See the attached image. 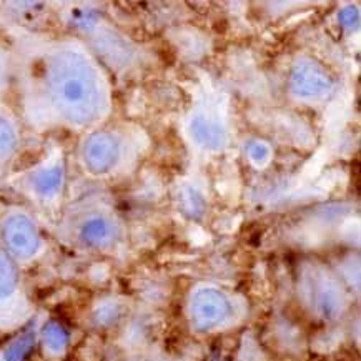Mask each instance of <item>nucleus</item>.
I'll list each match as a JSON object with an SVG mask.
<instances>
[{
    "mask_svg": "<svg viewBox=\"0 0 361 361\" xmlns=\"http://www.w3.org/2000/svg\"><path fill=\"white\" fill-rule=\"evenodd\" d=\"M123 314L122 305L117 302H104L94 310L92 322L97 328H110L117 323Z\"/></svg>",
    "mask_w": 361,
    "mask_h": 361,
    "instance_id": "13",
    "label": "nucleus"
},
{
    "mask_svg": "<svg viewBox=\"0 0 361 361\" xmlns=\"http://www.w3.org/2000/svg\"><path fill=\"white\" fill-rule=\"evenodd\" d=\"M180 200H182L183 212L192 219H200L205 212V200L195 188L185 187L180 193Z\"/></svg>",
    "mask_w": 361,
    "mask_h": 361,
    "instance_id": "15",
    "label": "nucleus"
},
{
    "mask_svg": "<svg viewBox=\"0 0 361 361\" xmlns=\"http://www.w3.org/2000/svg\"><path fill=\"white\" fill-rule=\"evenodd\" d=\"M338 18H340V22L345 27H353V25L358 24L360 12H358V8H356V7H345L343 11L340 12Z\"/></svg>",
    "mask_w": 361,
    "mask_h": 361,
    "instance_id": "17",
    "label": "nucleus"
},
{
    "mask_svg": "<svg viewBox=\"0 0 361 361\" xmlns=\"http://www.w3.org/2000/svg\"><path fill=\"white\" fill-rule=\"evenodd\" d=\"M122 154L123 147L118 133L107 128H97L83 138L80 150H78V159H80L82 169L90 177L104 178L118 169Z\"/></svg>",
    "mask_w": 361,
    "mask_h": 361,
    "instance_id": "4",
    "label": "nucleus"
},
{
    "mask_svg": "<svg viewBox=\"0 0 361 361\" xmlns=\"http://www.w3.org/2000/svg\"><path fill=\"white\" fill-rule=\"evenodd\" d=\"M35 346V335L34 333H24L18 336L13 343L8 345V348L4 353V361H27L32 350Z\"/></svg>",
    "mask_w": 361,
    "mask_h": 361,
    "instance_id": "14",
    "label": "nucleus"
},
{
    "mask_svg": "<svg viewBox=\"0 0 361 361\" xmlns=\"http://www.w3.org/2000/svg\"><path fill=\"white\" fill-rule=\"evenodd\" d=\"M67 172L62 159L47 161L29 175L30 195L42 203H54L66 188Z\"/></svg>",
    "mask_w": 361,
    "mask_h": 361,
    "instance_id": "9",
    "label": "nucleus"
},
{
    "mask_svg": "<svg viewBox=\"0 0 361 361\" xmlns=\"http://www.w3.org/2000/svg\"><path fill=\"white\" fill-rule=\"evenodd\" d=\"M302 293L305 302L320 314L323 320H336L346 307L343 286L335 276L322 268H312L303 275Z\"/></svg>",
    "mask_w": 361,
    "mask_h": 361,
    "instance_id": "5",
    "label": "nucleus"
},
{
    "mask_svg": "<svg viewBox=\"0 0 361 361\" xmlns=\"http://www.w3.org/2000/svg\"><path fill=\"white\" fill-rule=\"evenodd\" d=\"M247 154L250 161L257 166H265L271 159V150L265 142H250L247 147Z\"/></svg>",
    "mask_w": 361,
    "mask_h": 361,
    "instance_id": "16",
    "label": "nucleus"
},
{
    "mask_svg": "<svg viewBox=\"0 0 361 361\" xmlns=\"http://www.w3.org/2000/svg\"><path fill=\"white\" fill-rule=\"evenodd\" d=\"M0 247L17 263L32 262L42 252L44 240L34 216L24 208H8L0 216Z\"/></svg>",
    "mask_w": 361,
    "mask_h": 361,
    "instance_id": "2",
    "label": "nucleus"
},
{
    "mask_svg": "<svg viewBox=\"0 0 361 361\" xmlns=\"http://www.w3.org/2000/svg\"><path fill=\"white\" fill-rule=\"evenodd\" d=\"M29 104L42 123L87 130L107 115V80L83 45L72 40L54 42L30 68Z\"/></svg>",
    "mask_w": 361,
    "mask_h": 361,
    "instance_id": "1",
    "label": "nucleus"
},
{
    "mask_svg": "<svg viewBox=\"0 0 361 361\" xmlns=\"http://www.w3.org/2000/svg\"><path fill=\"white\" fill-rule=\"evenodd\" d=\"M335 82L330 72L313 59L296 60L290 73L291 94L302 100H320L331 94Z\"/></svg>",
    "mask_w": 361,
    "mask_h": 361,
    "instance_id": "7",
    "label": "nucleus"
},
{
    "mask_svg": "<svg viewBox=\"0 0 361 361\" xmlns=\"http://www.w3.org/2000/svg\"><path fill=\"white\" fill-rule=\"evenodd\" d=\"M192 140L208 152H220L228 145V130L219 117L207 112H197L188 122Z\"/></svg>",
    "mask_w": 361,
    "mask_h": 361,
    "instance_id": "10",
    "label": "nucleus"
},
{
    "mask_svg": "<svg viewBox=\"0 0 361 361\" xmlns=\"http://www.w3.org/2000/svg\"><path fill=\"white\" fill-rule=\"evenodd\" d=\"M231 314V303L224 291L214 286H203L192 295L190 317L195 328L202 331L214 330L228 320Z\"/></svg>",
    "mask_w": 361,
    "mask_h": 361,
    "instance_id": "8",
    "label": "nucleus"
},
{
    "mask_svg": "<svg viewBox=\"0 0 361 361\" xmlns=\"http://www.w3.org/2000/svg\"><path fill=\"white\" fill-rule=\"evenodd\" d=\"M75 238L83 248L105 252L120 238V225L104 208H89L75 221Z\"/></svg>",
    "mask_w": 361,
    "mask_h": 361,
    "instance_id": "6",
    "label": "nucleus"
},
{
    "mask_svg": "<svg viewBox=\"0 0 361 361\" xmlns=\"http://www.w3.org/2000/svg\"><path fill=\"white\" fill-rule=\"evenodd\" d=\"M20 148V130L8 110L0 109V173L16 159Z\"/></svg>",
    "mask_w": 361,
    "mask_h": 361,
    "instance_id": "11",
    "label": "nucleus"
},
{
    "mask_svg": "<svg viewBox=\"0 0 361 361\" xmlns=\"http://www.w3.org/2000/svg\"><path fill=\"white\" fill-rule=\"evenodd\" d=\"M29 313L30 305L22 286L18 265L0 247V330L20 326Z\"/></svg>",
    "mask_w": 361,
    "mask_h": 361,
    "instance_id": "3",
    "label": "nucleus"
},
{
    "mask_svg": "<svg viewBox=\"0 0 361 361\" xmlns=\"http://www.w3.org/2000/svg\"><path fill=\"white\" fill-rule=\"evenodd\" d=\"M40 341L44 345L45 353L50 356H62L68 348L71 336H68L67 328L62 323L50 320L42 328Z\"/></svg>",
    "mask_w": 361,
    "mask_h": 361,
    "instance_id": "12",
    "label": "nucleus"
}]
</instances>
